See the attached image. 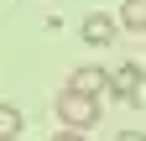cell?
Here are the masks:
<instances>
[{"label": "cell", "instance_id": "1", "mask_svg": "<svg viewBox=\"0 0 146 141\" xmlns=\"http://www.w3.org/2000/svg\"><path fill=\"white\" fill-rule=\"evenodd\" d=\"M52 110H58V120H63V126H73V131H94V126H99V99H94V94L63 89Z\"/></svg>", "mask_w": 146, "mask_h": 141}, {"label": "cell", "instance_id": "2", "mask_svg": "<svg viewBox=\"0 0 146 141\" xmlns=\"http://www.w3.org/2000/svg\"><path fill=\"white\" fill-rule=\"evenodd\" d=\"M141 84H146V68H141V63H120V68H110V99L141 104Z\"/></svg>", "mask_w": 146, "mask_h": 141}, {"label": "cell", "instance_id": "3", "mask_svg": "<svg viewBox=\"0 0 146 141\" xmlns=\"http://www.w3.org/2000/svg\"><path fill=\"white\" fill-rule=\"evenodd\" d=\"M115 31H120V16H84V42L89 47H110V42H115Z\"/></svg>", "mask_w": 146, "mask_h": 141}, {"label": "cell", "instance_id": "4", "mask_svg": "<svg viewBox=\"0 0 146 141\" xmlns=\"http://www.w3.org/2000/svg\"><path fill=\"white\" fill-rule=\"evenodd\" d=\"M68 89H78V94H110V73L104 68H94V63H84V68H73V78H68Z\"/></svg>", "mask_w": 146, "mask_h": 141}, {"label": "cell", "instance_id": "5", "mask_svg": "<svg viewBox=\"0 0 146 141\" xmlns=\"http://www.w3.org/2000/svg\"><path fill=\"white\" fill-rule=\"evenodd\" d=\"M120 26L125 31H146V0H125L120 5Z\"/></svg>", "mask_w": 146, "mask_h": 141}, {"label": "cell", "instance_id": "6", "mask_svg": "<svg viewBox=\"0 0 146 141\" xmlns=\"http://www.w3.org/2000/svg\"><path fill=\"white\" fill-rule=\"evenodd\" d=\"M16 136H21V110L0 104V141H16Z\"/></svg>", "mask_w": 146, "mask_h": 141}, {"label": "cell", "instance_id": "7", "mask_svg": "<svg viewBox=\"0 0 146 141\" xmlns=\"http://www.w3.org/2000/svg\"><path fill=\"white\" fill-rule=\"evenodd\" d=\"M52 141H84V131H73V126H63V131L52 136Z\"/></svg>", "mask_w": 146, "mask_h": 141}, {"label": "cell", "instance_id": "8", "mask_svg": "<svg viewBox=\"0 0 146 141\" xmlns=\"http://www.w3.org/2000/svg\"><path fill=\"white\" fill-rule=\"evenodd\" d=\"M115 141H146V136H141V131H120Z\"/></svg>", "mask_w": 146, "mask_h": 141}]
</instances>
